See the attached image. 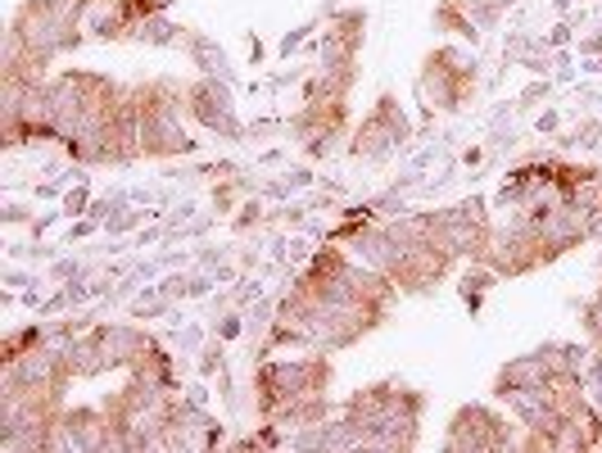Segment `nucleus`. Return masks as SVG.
Masks as SVG:
<instances>
[{
    "label": "nucleus",
    "mask_w": 602,
    "mask_h": 453,
    "mask_svg": "<svg viewBox=\"0 0 602 453\" xmlns=\"http://www.w3.org/2000/svg\"><path fill=\"white\" fill-rule=\"evenodd\" d=\"M100 227H105V223H96V218H82V223H73L69 232H63V240H59V245H73V240H87V236H91V232H100Z\"/></svg>",
    "instance_id": "38"
},
{
    "label": "nucleus",
    "mask_w": 602,
    "mask_h": 453,
    "mask_svg": "<svg viewBox=\"0 0 602 453\" xmlns=\"http://www.w3.org/2000/svg\"><path fill=\"white\" fill-rule=\"evenodd\" d=\"M286 137L299 146L308 164L330 159L354 137V109L345 96H326L317 87H299V105L286 118Z\"/></svg>",
    "instance_id": "7"
},
{
    "label": "nucleus",
    "mask_w": 602,
    "mask_h": 453,
    "mask_svg": "<svg viewBox=\"0 0 602 453\" xmlns=\"http://www.w3.org/2000/svg\"><path fill=\"white\" fill-rule=\"evenodd\" d=\"M485 264H490L503 282L544 273L549 258H544L540 223H534L530 214H507V223L494 227V240H490V249H485Z\"/></svg>",
    "instance_id": "13"
},
{
    "label": "nucleus",
    "mask_w": 602,
    "mask_h": 453,
    "mask_svg": "<svg viewBox=\"0 0 602 453\" xmlns=\"http://www.w3.org/2000/svg\"><path fill=\"white\" fill-rule=\"evenodd\" d=\"M0 223L6 227H19V223H37V214L28 205H6V214H0Z\"/></svg>",
    "instance_id": "40"
},
{
    "label": "nucleus",
    "mask_w": 602,
    "mask_h": 453,
    "mask_svg": "<svg viewBox=\"0 0 602 453\" xmlns=\"http://www.w3.org/2000/svg\"><path fill=\"white\" fill-rule=\"evenodd\" d=\"M584 385H589V400L602 408V341L589 345V367H584Z\"/></svg>",
    "instance_id": "32"
},
{
    "label": "nucleus",
    "mask_w": 602,
    "mask_h": 453,
    "mask_svg": "<svg viewBox=\"0 0 602 453\" xmlns=\"http://www.w3.org/2000/svg\"><path fill=\"white\" fill-rule=\"evenodd\" d=\"M549 381H553L549 358H544L540 349H530V354L507 358V363L494 372V381H490V395H494V400H503V395H512V391H544Z\"/></svg>",
    "instance_id": "19"
},
{
    "label": "nucleus",
    "mask_w": 602,
    "mask_h": 453,
    "mask_svg": "<svg viewBox=\"0 0 602 453\" xmlns=\"http://www.w3.org/2000/svg\"><path fill=\"white\" fill-rule=\"evenodd\" d=\"M580 332H584L589 345L602 341V286H598L589 299H580Z\"/></svg>",
    "instance_id": "29"
},
{
    "label": "nucleus",
    "mask_w": 602,
    "mask_h": 453,
    "mask_svg": "<svg viewBox=\"0 0 602 453\" xmlns=\"http://www.w3.org/2000/svg\"><path fill=\"white\" fill-rule=\"evenodd\" d=\"M28 282H37V277H28V273H14V268L6 273V286H10V290H23Z\"/></svg>",
    "instance_id": "43"
},
{
    "label": "nucleus",
    "mask_w": 602,
    "mask_h": 453,
    "mask_svg": "<svg viewBox=\"0 0 602 453\" xmlns=\"http://www.w3.org/2000/svg\"><path fill=\"white\" fill-rule=\"evenodd\" d=\"M100 341H105L109 372H131L159 345V336L146 327V322H100Z\"/></svg>",
    "instance_id": "18"
},
{
    "label": "nucleus",
    "mask_w": 602,
    "mask_h": 453,
    "mask_svg": "<svg viewBox=\"0 0 602 453\" xmlns=\"http://www.w3.org/2000/svg\"><path fill=\"white\" fill-rule=\"evenodd\" d=\"M326 240L345 245L354 258H363L367 268H376L381 277H389L404 299H426L435 295L462 258L453 254L440 214L422 209V214H394V218H376L372 205H349L341 209L336 227L326 232Z\"/></svg>",
    "instance_id": "2"
},
{
    "label": "nucleus",
    "mask_w": 602,
    "mask_h": 453,
    "mask_svg": "<svg viewBox=\"0 0 602 453\" xmlns=\"http://www.w3.org/2000/svg\"><path fill=\"white\" fill-rule=\"evenodd\" d=\"M404 299L389 277L367 268L345 245L326 240L313 249L304 273L286 286L277 299V313L267 322V332L249 345V363L273 358L282 349H326L345 354L376 336L394 317V304Z\"/></svg>",
    "instance_id": "1"
},
{
    "label": "nucleus",
    "mask_w": 602,
    "mask_h": 453,
    "mask_svg": "<svg viewBox=\"0 0 602 453\" xmlns=\"http://www.w3.org/2000/svg\"><path fill=\"white\" fill-rule=\"evenodd\" d=\"M91 209V190L87 186H78V190H69V196H63V214L69 218H78V214H87Z\"/></svg>",
    "instance_id": "35"
},
{
    "label": "nucleus",
    "mask_w": 602,
    "mask_h": 453,
    "mask_svg": "<svg viewBox=\"0 0 602 453\" xmlns=\"http://www.w3.org/2000/svg\"><path fill=\"white\" fill-rule=\"evenodd\" d=\"M273 218H277V214H267V209L249 196V200L240 205V214L231 218V232H236V236H245V232H254V227H263V223H273Z\"/></svg>",
    "instance_id": "30"
},
{
    "label": "nucleus",
    "mask_w": 602,
    "mask_h": 453,
    "mask_svg": "<svg viewBox=\"0 0 602 453\" xmlns=\"http://www.w3.org/2000/svg\"><path fill=\"white\" fill-rule=\"evenodd\" d=\"M571 6H575V0H553V10H557V14H566Z\"/></svg>",
    "instance_id": "45"
},
{
    "label": "nucleus",
    "mask_w": 602,
    "mask_h": 453,
    "mask_svg": "<svg viewBox=\"0 0 602 453\" xmlns=\"http://www.w3.org/2000/svg\"><path fill=\"white\" fill-rule=\"evenodd\" d=\"M426 118L435 114H466L481 96V59L476 50H462V46H431L422 55V69L413 82Z\"/></svg>",
    "instance_id": "6"
},
{
    "label": "nucleus",
    "mask_w": 602,
    "mask_h": 453,
    "mask_svg": "<svg viewBox=\"0 0 602 453\" xmlns=\"http://www.w3.org/2000/svg\"><path fill=\"white\" fill-rule=\"evenodd\" d=\"M322 23H326V14H313V19L295 23V28H286V37L277 41V55H282V59L290 63V59H295V55H299V50H304V46H308V41H313L317 32H322Z\"/></svg>",
    "instance_id": "26"
},
{
    "label": "nucleus",
    "mask_w": 602,
    "mask_h": 453,
    "mask_svg": "<svg viewBox=\"0 0 602 453\" xmlns=\"http://www.w3.org/2000/svg\"><path fill=\"white\" fill-rule=\"evenodd\" d=\"M46 341H50V332H46V317L23 322V327H10L6 336H0V363H14V358L32 354V349H37V345H46Z\"/></svg>",
    "instance_id": "24"
},
{
    "label": "nucleus",
    "mask_w": 602,
    "mask_h": 453,
    "mask_svg": "<svg viewBox=\"0 0 602 453\" xmlns=\"http://www.w3.org/2000/svg\"><path fill=\"white\" fill-rule=\"evenodd\" d=\"M69 354H73V372H78V381H96V376H105V372H109L105 341H100V322H96L91 332H82V336L69 345Z\"/></svg>",
    "instance_id": "20"
},
{
    "label": "nucleus",
    "mask_w": 602,
    "mask_h": 453,
    "mask_svg": "<svg viewBox=\"0 0 602 453\" xmlns=\"http://www.w3.org/2000/svg\"><path fill=\"white\" fill-rule=\"evenodd\" d=\"M105 6H114L131 28H137L141 19H150V14H168L177 0H105Z\"/></svg>",
    "instance_id": "27"
},
{
    "label": "nucleus",
    "mask_w": 602,
    "mask_h": 453,
    "mask_svg": "<svg viewBox=\"0 0 602 453\" xmlns=\"http://www.w3.org/2000/svg\"><path fill=\"white\" fill-rule=\"evenodd\" d=\"M494 6H499V10H503V14H507V10H512V6H516V0H494Z\"/></svg>",
    "instance_id": "46"
},
{
    "label": "nucleus",
    "mask_w": 602,
    "mask_h": 453,
    "mask_svg": "<svg viewBox=\"0 0 602 453\" xmlns=\"http://www.w3.org/2000/svg\"><path fill=\"white\" fill-rule=\"evenodd\" d=\"M549 96H553V82H549V78H534V82L516 96V114H525V109H534V105H544Z\"/></svg>",
    "instance_id": "34"
},
{
    "label": "nucleus",
    "mask_w": 602,
    "mask_h": 453,
    "mask_svg": "<svg viewBox=\"0 0 602 453\" xmlns=\"http://www.w3.org/2000/svg\"><path fill=\"white\" fill-rule=\"evenodd\" d=\"M186 118L199 127V132H209L227 146L249 141V122L236 109V87L223 82V78H205V73L186 78Z\"/></svg>",
    "instance_id": "11"
},
{
    "label": "nucleus",
    "mask_w": 602,
    "mask_h": 453,
    "mask_svg": "<svg viewBox=\"0 0 602 453\" xmlns=\"http://www.w3.org/2000/svg\"><path fill=\"white\" fill-rule=\"evenodd\" d=\"M580 55L602 63V28H593V32H584V37H580Z\"/></svg>",
    "instance_id": "39"
},
{
    "label": "nucleus",
    "mask_w": 602,
    "mask_h": 453,
    "mask_svg": "<svg viewBox=\"0 0 602 453\" xmlns=\"http://www.w3.org/2000/svg\"><path fill=\"white\" fill-rule=\"evenodd\" d=\"M540 46H544V37H530V32H507V41H503V63H507V69H512V63L521 69V63H525L534 50H540Z\"/></svg>",
    "instance_id": "28"
},
{
    "label": "nucleus",
    "mask_w": 602,
    "mask_h": 453,
    "mask_svg": "<svg viewBox=\"0 0 602 453\" xmlns=\"http://www.w3.org/2000/svg\"><path fill=\"white\" fill-rule=\"evenodd\" d=\"M345 6H354V0H322V6H317V14H336V10H345Z\"/></svg>",
    "instance_id": "44"
},
{
    "label": "nucleus",
    "mask_w": 602,
    "mask_h": 453,
    "mask_svg": "<svg viewBox=\"0 0 602 453\" xmlns=\"http://www.w3.org/2000/svg\"><path fill=\"white\" fill-rule=\"evenodd\" d=\"M195 367H199V376H214V372H223V336H214L209 332V341L199 345V358H195Z\"/></svg>",
    "instance_id": "31"
},
{
    "label": "nucleus",
    "mask_w": 602,
    "mask_h": 453,
    "mask_svg": "<svg viewBox=\"0 0 602 453\" xmlns=\"http://www.w3.org/2000/svg\"><path fill=\"white\" fill-rule=\"evenodd\" d=\"M540 354L549 358L553 376H584V367H589V341L584 345L580 341H544Z\"/></svg>",
    "instance_id": "23"
},
{
    "label": "nucleus",
    "mask_w": 602,
    "mask_h": 453,
    "mask_svg": "<svg viewBox=\"0 0 602 453\" xmlns=\"http://www.w3.org/2000/svg\"><path fill=\"white\" fill-rule=\"evenodd\" d=\"M137 100V127H141V159L172 164L199 150V137L186 132V78L177 73H150L131 82Z\"/></svg>",
    "instance_id": "3"
},
{
    "label": "nucleus",
    "mask_w": 602,
    "mask_h": 453,
    "mask_svg": "<svg viewBox=\"0 0 602 453\" xmlns=\"http://www.w3.org/2000/svg\"><path fill=\"white\" fill-rule=\"evenodd\" d=\"M413 137H417V127H413L408 109L398 105L394 91H381V96L372 100V109L354 122V137H349L345 155H349L354 164H381V159H389L394 150H404Z\"/></svg>",
    "instance_id": "9"
},
{
    "label": "nucleus",
    "mask_w": 602,
    "mask_h": 453,
    "mask_svg": "<svg viewBox=\"0 0 602 453\" xmlns=\"http://www.w3.org/2000/svg\"><path fill=\"white\" fill-rule=\"evenodd\" d=\"M6 37H14L23 50L41 55V59H63L78 55L91 37H87V6L82 0H19Z\"/></svg>",
    "instance_id": "5"
},
{
    "label": "nucleus",
    "mask_w": 602,
    "mask_h": 453,
    "mask_svg": "<svg viewBox=\"0 0 602 453\" xmlns=\"http://www.w3.org/2000/svg\"><path fill=\"white\" fill-rule=\"evenodd\" d=\"M209 332L223 336V341H240V336H245V313H227V308H223V313L214 317Z\"/></svg>",
    "instance_id": "33"
},
{
    "label": "nucleus",
    "mask_w": 602,
    "mask_h": 453,
    "mask_svg": "<svg viewBox=\"0 0 602 453\" xmlns=\"http://www.w3.org/2000/svg\"><path fill=\"white\" fill-rule=\"evenodd\" d=\"M534 132H540V137H557L562 132V114L557 109H544L540 118H534Z\"/></svg>",
    "instance_id": "37"
},
{
    "label": "nucleus",
    "mask_w": 602,
    "mask_h": 453,
    "mask_svg": "<svg viewBox=\"0 0 602 453\" xmlns=\"http://www.w3.org/2000/svg\"><path fill=\"white\" fill-rule=\"evenodd\" d=\"M177 50L186 55V63H190L195 73H205V78H223V82L240 87V69H236V59L227 55V46H223L214 32L186 23V32H181V46H177Z\"/></svg>",
    "instance_id": "17"
},
{
    "label": "nucleus",
    "mask_w": 602,
    "mask_h": 453,
    "mask_svg": "<svg viewBox=\"0 0 602 453\" xmlns=\"http://www.w3.org/2000/svg\"><path fill=\"white\" fill-rule=\"evenodd\" d=\"M186 23H177L172 14H150L131 28V46H150V50H177L181 46Z\"/></svg>",
    "instance_id": "21"
},
{
    "label": "nucleus",
    "mask_w": 602,
    "mask_h": 453,
    "mask_svg": "<svg viewBox=\"0 0 602 453\" xmlns=\"http://www.w3.org/2000/svg\"><path fill=\"white\" fill-rule=\"evenodd\" d=\"M50 453H105V408L100 404H63L55 422Z\"/></svg>",
    "instance_id": "16"
},
{
    "label": "nucleus",
    "mask_w": 602,
    "mask_h": 453,
    "mask_svg": "<svg viewBox=\"0 0 602 453\" xmlns=\"http://www.w3.org/2000/svg\"><path fill=\"white\" fill-rule=\"evenodd\" d=\"M73 381H78L73 354L59 341H46L14 363H0V391L6 395H59V400H69Z\"/></svg>",
    "instance_id": "10"
},
{
    "label": "nucleus",
    "mask_w": 602,
    "mask_h": 453,
    "mask_svg": "<svg viewBox=\"0 0 602 453\" xmlns=\"http://www.w3.org/2000/svg\"><path fill=\"white\" fill-rule=\"evenodd\" d=\"M82 6H87V14H91V10H96V6H105V0H82Z\"/></svg>",
    "instance_id": "47"
},
{
    "label": "nucleus",
    "mask_w": 602,
    "mask_h": 453,
    "mask_svg": "<svg viewBox=\"0 0 602 453\" xmlns=\"http://www.w3.org/2000/svg\"><path fill=\"white\" fill-rule=\"evenodd\" d=\"M440 214V227L453 245V254L462 258V264H476V258H485L490 240H494V214H490V200L485 196H466V200H453Z\"/></svg>",
    "instance_id": "14"
},
{
    "label": "nucleus",
    "mask_w": 602,
    "mask_h": 453,
    "mask_svg": "<svg viewBox=\"0 0 602 453\" xmlns=\"http://www.w3.org/2000/svg\"><path fill=\"white\" fill-rule=\"evenodd\" d=\"M571 28H575V23H571V19H562V23L544 37V46H549V50H553V46H557V50H562V46H571Z\"/></svg>",
    "instance_id": "41"
},
{
    "label": "nucleus",
    "mask_w": 602,
    "mask_h": 453,
    "mask_svg": "<svg viewBox=\"0 0 602 453\" xmlns=\"http://www.w3.org/2000/svg\"><path fill=\"white\" fill-rule=\"evenodd\" d=\"M602 150V118L593 114H580L571 127H562L557 132V150Z\"/></svg>",
    "instance_id": "25"
},
{
    "label": "nucleus",
    "mask_w": 602,
    "mask_h": 453,
    "mask_svg": "<svg viewBox=\"0 0 602 453\" xmlns=\"http://www.w3.org/2000/svg\"><path fill=\"white\" fill-rule=\"evenodd\" d=\"M273 132H286V118H258V122H249V141H267Z\"/></svg>",
    "instance_id": "36"
},
{
    "label": "nucleus",
    "mask_w": 602,
    "mask_h": 453,
    "mask_svg": "<svg viewBox=\"0 0 602 453\" xmlns=\"http://www.w3.org/2000/svg\"><path fill=\"white\" fill-rule=\"evenodd\" d=\"M499 282H503V277L485 264V258H476V264H466V268H462V277H457V295H462V304L472 308V313H481L485 295H490Z\"/></svg>",
    "instance_id": "22"
},
{
    "label": "nucleus",
    "mask_w": 602,
    "mask_h": 453,
    "mask_svg": "<svg viewBox=\"0 0 602 453\" xmlns=\"http://www.w3.org/2000/svg\"><path fill=\"white\" fill-rule=\"evenodd\" d=\"M249 391H254V422H273L286 404L304 395H326L336 385V363L326 349H299L295 358H258L249 363Z\"/></svg>",
    "instance_id": "4"
},
{
    "label": "nucleus",
    "mask_w": 602,
    "mask_h": 453,
    "mask_svg": "<svg viewBox=\"0 0 602 453\" xmlns=\"http://www.w3.org/2000/svg\"><path fill=\"white\" fill-rule=\"evenodd\" d=\"M245 50H249V63H263V55H267V50H263V41H258V32H249V37H245Z\"/></svg>",
    "instance_id": "42"
},
{
    "label": "nucleus",
    "mask_w": 602,
    "mask_h": 453,
    "mask_svg": "<svg viewBox=\"0 0 602 453\" xmlns=\"http://www.w3.org/2000/svg\"><path fill=\"white\" fill-rule=\"evenodd\" d=\"M507 14L494 6V0H435V10H431V23H435V32H444V37H457V41H466V46H481V37L490 32V28H499Z\"/></svg>",
    "instance_id": "15"
},
{
    "label": "nucleus",
    "mask_w": 602,
    "mask_h": 453,
    "mask_svg": "<svg viewBox=\"0 0 602 453\" xmlns=\"http://www.w3.org/2000/svg\"><path fill=\"white\" fill-rule=\"evenodd\" d=\"M521 440V422L494 404H457L444 422V449L448 453H503L516 449Z\"/></svg>",
    "instance_id": "8"
},
{
    "label": "nucleus",
    "mask_w": 602,
    "mask_h": 453,
    "mask_svg": "<svg viewBox=\"0 0 602 453\" xmlns=\"http://www.w3.org/2000/svg\"><path fill=\"white\" fill-rule=\"evenodd\" d=\"M426 391L408 385L404 376H394L389 395H385V408L376 417V431L367 440V449H381V453H413L422 449V426H426Z\"/></svg>",
    "instance_id": "12"
}]
</instances>
